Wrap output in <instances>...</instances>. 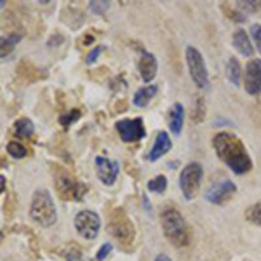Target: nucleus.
<instances>
[{
	"instance_id": "obj_15",
	"label": "nucleus",
	"mask_w": 261,
	"mask_h": 261,
	"mask_svg": "<svg viewBox=\"0 0 261 261\" xmlns=\"http://www.w3.org/2000/svg\"><path fill=\"white\" fill-rule=\"evenodd\" d=\"M138 68H139V75H141L143 82L150 84L152 80L155 79V75H157V68H158L155 56L150 54V52H143L138 61Z\"/></svg>"
},
{
	"instance_id": "obj_20",
	"label": "nucleus",
	"mask_w": 261,
	"mask_h": 261,
	"mask_svg": "<svg viewBox=\"0 0 261 261\" xmlns=\"http://www.w3.org/2000/svg\"><path fill=\"white\" fill-rule=\"evenodd\" d=\"M21 37L20 35H7V37H0V58H7L14 47H16V44L20 42Z\"/></svg>"
},
{
	"instance_id": "obj_33",
	"label": "nucleus",
	"mask_w": 261,
	"mask_h": 261,
	"mask_svg": "<svg viewBox=\"0 0 261 261\" xmlns=\"http://www.w3.org/2000/svg\"><path fill=\"white\" fill-rule=\"evenodd\" d=\"M153 261H173V260H171V258L167 256V254H158V256L155 258Z\"/></svg>"
},
{
	"instance_id": "obj_21",
	"label": "nucleus",
	"mask_w": 261,
	"mask_h": 261,
	"mask_svg": "<svg viewBox=\"0 0 261 261\" xmlns=\"http://www.w3.org/2000/svg\"><path fill=\"white\" fill-rule=\"evenodd\" d=\"M148 192H153V194H164V192L167 190V178L166 176H155V178H152L150 181H148L147 185Z\"/></svg>"
},
{
	"instance_id": "obj_24",
	"label": "nucleus",
	"mask_w": 261,
	"mask_h": 261,
	"mask_svg": "<svg viewBox=\"0 0 261 261\" xmlns=\"http://www.w3.org/2000/svg\"><path fill=\"white\" fill-rule=\"evenodd\" d=\"M5 150H7V153L11 155L12 158H23V157H26V148H24V145H21L20 141L7 143Z\"/></svg>"
},
{
	"instance_id": "obj_8",
	"label": "nucleus",
	"mask_w": 261,
	"mask_h": 261,
	"mask_svg": "<svg viewBox=\"0 0 261 261\" xmlns=\"http://www.w3.org/2000/svg\"><path fill=\"white\" fill-rule=\"evenodd\" d=\"M73 225H75L77 234L80 235L86 240H92L99 235V230H101V218L98 213L89 209H84L80 213H77L75 219H73Z\"/></svg>"
},
{
	"instance_id": "obj_30",
	"label": "nucleus",
	"mask_w": 261,
	"mask_h": 261,
	"mask_svg": "<svg viewBox=\"0 0 261 261\" xmlns=\"http://www.w3.org/2000/svg\"><path fill=\"white\" fill-rule=\"evenodd\" d=\"M110 251H111V244L110 242H107V244H103L101 247H99V251H98V254H96V258H98L99 261H103L105 258L110 254Z\"/></svg>"
},
{
	"instance_id": "obj_16",
	"label": "nucleus",
	"mask_w": 261,
	"mask_h": 261,
	"mask_svg": "<svg viewBox=\"0 0 261 261\" xmlns=\"http://www.w3.org/2000/svg\"><path fill=\"white\" fill-rule=\"evenodd\" d=\"M232 44L244 58H253L254 56V45L251 44V39L247 37L245 30H237L232 37Z\"/></svg>"
},
{
	"instance_id": "obj_27",
	"label": "nucleus",
	"mask_w": 261,
	"mask_h": 261,
	"mask_svg": "<svg viewBox=\"0 0 261 261\" xmlns=\"http://www.w3.org/2000/svg\"><path fill=\"white\" fill-rule=\"evenodd\" d=\"M251 37H253V42H254V45H256L258 52L261 54V24L260 23L251 24Z\"/></svg>"
},
{
	"instance_id": "obj_34",
	"label": "nucleus",
	"mask_w": 261,
	"mask_h": 261,
	"mask_svg": "<svg viewBox=\"0 0 261 261\" xmlns=\"http://www.w3.org/2000/svg\"><path fill=\"white\" fill-rule=\"evenodd\" d=\"M5 190V178L4 176H0V194Z\"/></svg>"
},
{
	"instance_id": "obj_18",
	"label": "nucleus",
	"mask_w": 261,
	"mask_h": 261,
	"mask_svg": "<svg viewBox=\"0 0 261 261\" xmlns=\"http://www.w3.org/2000/svg\"><path fill=\"white\" fill-rule=\"evenodd\" d=\"M225 73H226V79H228L230 84H234V86H240L242 68H240V63H239L235 58H230L228 60L226 68H225Z\"/></svg>"
},
{
	"instance_id": "obj_2",
	"label": "nucleus",
	"mask_w": 261,
	"mask_h": 261,
	"mask_svg": "<svg viewBox=\"0 0 261 261\" xmlns=\"http://www.w3.org/2000/svg\"><path fill=\"white\" fill-rule=\"evenodd\" d=\"M160 223L166 239L174 247H186L192 242V230L183 214L174 207H166L160 214Z\"/></svg>"
},
{
	"instance_id": "obj_14",
	"label": "nucleus",
	"mask_w": 261,
	"mask_h": 261,
	"mask_svg": "<svg viewBox=\"0 0 261 261\" xmlns=\"http://www.w3.org/2000/svg\"><path fill=\"white\" fill-rule=\"evenodd\" d=\"M183 122H185V108L181 103H173L167 110V126H169L171 132L176 136L181 134Z\"/></svg>"
},
{
	"instance_id": "obj_35",
	"label": "nucleus",
	"mask_w": 261,
	"mask_h": 261,
	"mask_svg": "<svg viewBox=\"0 0 261 261\" xmlns=\"http://www.w3.org/2000/svg\"><path fill=\"white\" fill-rule=\"evenodd\" d=\"M2 237H4V235H2V232H0V240H2Z\"/></svg>"
},
{
	"instance_id": "obj_32",
	"label": "nucleus",
	"mask_w": 261,
	"mask_h": 261,
	"mask_svg": "<svg viewBox=\"0 0 261 261\" xmlns=\"http://www.w3.org/2000/svg\"><path fill=\"white\" fill-rule=\"evenodd\" d=\"M200 111H206V107H204V103H202V98H198L197 99V117H195V122H200L202 120Z\"/></svg>"
},
{
	"instance_id": "obj_11",
	"label": "nucleus",
	"mask_w": 261,
	"mask_h": 261,
	"mask_svg": "<svg viewBox=\"0 0 261 261\" xmlns=\"http://www.w3.org/2000/svg\"><path fill=\"white\" fill-rule=\"evenodd\" d=\"M96 176L98 179L103 185L111 186L119 176V162H115V160H110V158H105V157H96Z\"/></svg>"
},
{
	"instance_id": "obj_19",
	"label": "nucleus",
	"mask_w": 261,
	"mask_h": 261,
	"mask_svg": "<svg viewBox=\"0 0 261 261\" xmlns=\"http://www.w3.org/2000/svg\"><path fill=\"white\" fill-rule=\"evenodd\" d=\"M33 130H35V126L30 119L26 117H21L14 122V134L18 138H30L33 134Z\"/></svg>"
},
{
	"instance_id": "obj_13",
	"label": "nucleus",
	"mask_w": 261,
	"mask_h": 261,
	"mask_svg": "<svg viewBox=\"0 0 261 261\" xmlns=\"http://www.w3.org/2000/svg\"><path fill=\"white\" fill-rule=\"evenodd\" d=\"M171 148H173V141H171L169 134H167L166 130H158L157 138H155V141H153V147H152V150L148 152V155H147V160L155 162V160H158L162 155L169 153Z\"/></svg>"
},
{
	"instance_id": "obj_17",
	"label": "nucleus",
	"mask_w": 261,
	"mask_h": 261,
	"mask_svg": "<svg viewBox=\"0 0 261 261\" xmlns=\"http://www.w3.org/2000/svg\"><path fill=\"white\" fill-rule=\"evenodd\" d=\"M158 91V87L153 86V84H150V86H145L141 87V89H138V91L134 92V105L138 108H145L148 103H150L152 99H153V96L157 94Z\"/></svg>"
},
{
	"instance_id": "obj_10",
	"label": "nucleus",
	"mask_w": 261,
	"mask_h": 261,
	"mask_svg": "<svg viewBox=\"0 0 261 261\" xmlns=\"http://www.w3.org/2000/svg\"><path fill=\"white\" fill-rule=\"evenodd\" d=\"M117 132L124 143H136L145 138V124L139 119H122L115 124Z\"/></svg>"
},
{
	"instance_id": "obj_6",
	"label": "nucleus",
	"mask_w": 261,
	"mask_h": 261,
	"mask_svg": "<svg viewBox=\"0 0 261 261\" xmlns=\"http://www.w3.org/2000/svg\"><path fill=\"white\" fill-rule=\"evenodd\" d=\"M56 190L65 200H82L87 192V186L82 181L75 179L68 171L58 169L56 171Z\"/></svg>"
},
{
	"instance_id": "obj_5",
	"label": "nucleus",
	"mask_w": 261,
	"mask_h": 261,
	"mask_svg": "<svg viewBox=\"0 0 261 261\" xmlns=\"http://www.w3.org/2000/svg\"><path fill=\"white\" fill-rule=\"evenodd\" d=\"M204 178V169L198 162L186 164L179 173V188L186 200H194L200 192V183Z\"/></svg>"
},
{
	"instance_id": "obj_26",
	"label": "nucleus",
	"mask_w": 261,
	"mask_h": 261,
	"mask_svg": "<svg viewBox=\"0 0 261 261\" xmlns=\"http://www.w3.org/2000/svg\"><path fill=\"white\" fill-rule=\"evenodd\" d=\"M237 9L242 14H247V12H256L258 9H261V2H237Z\"/></svg>"
},
{
	"instance_id": "obj_9",
	"label": "nucleus",
	"mask_w": 261,
	"mask_h": 261,
	"mask_svg": "<svg viewBox=\"0 0 261 261\" xmlns=\"http://www.w3.org/2000/svg\"><path fill=\"white\" fill-rule=\"evenodd\" d=\"M237 192V186L230 179H219V181L211 183V186L206 190V200L214 204V206H223L228 202Z\"/></svg>"
},
{
	"instance_id": "obj_22",
	"label": "nucleus",
	"mask_w": 261,
	"mask_h": 261,
	"mask_svg": "<svg viewBox=\"0 0 261 261\" xmlns=\"http://www.w3.org/2000/svg\"><path fill=\"white\" fill-rule=\"evenodd\" d=\"M63 256L66 261H82L84 254H82V249H80L79 245L70 242V244L63 247Z\"/></svg>"
},
{
	"instance_id": "obj_4",
	"label": "nucleus",
	"mask_w": 261,
	"mask_h": 261,
	"mask_svg": "<svg viewBox=\"0 0 261 261\" xmlns=\"http://www.w3.org/2000/svg\"><path fill=\"white\" fill-rule=\"evenodd\" d=\"M108 232H110V235L115 240L119 242L120 247H126V249H129L136 240L134 225H132V221H130L129 216L126 214V211L120 209V207L111 213Z\"/></svg>"
},
{
	"instance_id": "obj_23",
	"label": "nucleus",
	"mask_w": 261,
	"mask_h": 261,
	"mask_svg": "<svg viewBox=\"0 0 261 261\" xmlns=\"http://www.w3.org/2000/svg\"><path fill=\"white\" fill-rule=\"evenodd\" d=\"M245 219L256 226H261V202L253 204L249 209L245 211Z\"/></svg>"
},
{
	"instance_id": "obj_12",
	"label": "nucleus",
	"mask_w": 261,
	"mask_h": 261,
	"mask_svg": "<svg viewBox=\"0 0 261 261\" xmlns=\"http://www.w3.org/2000/svg\"><path fill=\"white\" fill-rule=\"evenodd\" d=\"M244 82L247 94H261V60H251L247 63Z\"/></svg>"
},
{
	"instance_id": "obj_3",
	"label": "nucleus",
	"mask_w": 261,
	"mask_h": 261,
	"mask_svg": "<svg viewBox=\"0 0 261 261\" xmlns=\"http://www.w3.org/2000/svg\"><path fill=\"white\" fill-rule=\"evenodd\" d=\"M30 218L42 228H49V226L56 225L58 211H56L54 200L47 190L40 188L33 194L32 204H30Z\"/></svg>"
},
{
	"instance_id": "obj_29",
	"label": "nucleus",
	"mask_w": 261,
	"mask_h": 261,
	"mask_svg": "<svg viewBox=\"0 0 261 261\" xmlns=\"http://www.w3.org/2000/svg\"><path fill=\"white\" fill-rule=\"evenodd\" d=\"M89 7H91V11H94L96 14H103V12L110 7V4H108V2H91Z\"/></svg>"
},
{
	"instance_id": "obj_31",
	"label": "nucleus",
	"mask_w": 261,
	"mask_h": 261,
	"mask_svg": "<svg viewBox=\"0 0 261 261\" xmlns=\"http://www.w3.org/2000/svg\"><path fill=\"white\" fill-rule=\"evenodd\" d=\"M101 51H103V49H101V47H96V49H94V51H92V52H89V56H87L86 63H87V65L94 63V61L98 60V56H99V52H101Z\"/></svg>"
},
{
	"instance_id": "obj_25",
	"label": "nucleus",
	"mask_w": 261,
	"mask_h": 261,
	"mask_svg": "<svg viewBox=\"0 0 261 261\" xmlns=\"http://www.w3.org/2000/svg\"><path fill=\"white\" fill-rule=\"evenodd\" d=\"M80 115H82V111H80V110H71L70 113L61 115V117H60V124L63 127H68V126H71V124L75 122V120H79Z\"/></svg>"
},
{
	"instance_id": "obj_28",
	"label": "nucleus",
	"mask_w": 261,
	"mask_h": 261,
	"mask_svg": "<svg viewBox=\"0 0 261 261\" xmlns=\"http://www.w3.org/2000/svg\"><path fill=\"white\" fill-rule=\"evenodd\" d=\"M223 11L228 14V18L230 20H234V21H239V23H242V21H245V14H242L240 11H239L237 7L234 9V11H230V7L228 5H223Z\"/></svg>"
},
{
	"instance_id": "obj_1",
	"label": "nucleus",
	"mask_w": 261,
	"mask_h": 261,
	"mask_svg": "<svg viewBox=\"0 0 261 261\" xmlns=\"http://www.w3.org/2000/svg\"><path fill=\"white\" fill-rule=\"evenodd\" d=\"M213 147L218 158H221L223 162L235 174H245L253 169V160H251L247 148L232 132H219V134H216L213 139Z\"/></svg>"
},
{
	"instance_id": "obj_7",
	"label": "nucleus",
	"mask_w": 261,
	"mask_h": 261,
	"mask_svg": "<svg viewBox=\"0 0 261 261\" xmlns=\"http://www.w3.org/2000/svg\"><path fill=\"white\" fill-rule=\"evenodd\" d=\"M186 56V65H188V71H190L192 80L195 82V86L198 89H204L209 84V75H207V66L204 63V58H202L200 51L192 45H188L185 51Z\"/></svg>"
}]
</instances>
